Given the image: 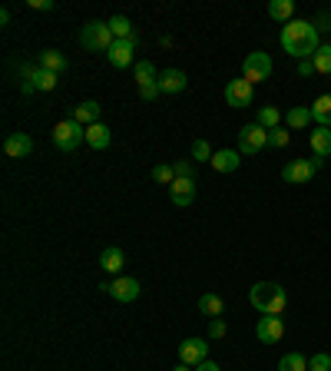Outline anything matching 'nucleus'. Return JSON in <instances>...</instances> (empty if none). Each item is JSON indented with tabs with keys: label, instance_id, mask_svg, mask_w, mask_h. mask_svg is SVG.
I'll return each mask as SVG.
<instances>
[{
	"label": "nucleus",
	"instance_id": "nucleus-1",
	"mask_svg": "<svg viewBox=\"0 0 331 371\" xmlns=\"http://www.w3.org/2000/svg\"><path fill=\"white\" fill-rule=\"evenodd\" d=\"M279 43L285 47L288 57H295V60H315V53L321 50L318 27L311 24V20H298V17H295L292 24L281 27Z\"/></svg>",
	"mask_w": 331,
	"mask_h": 371
},
{
	"label": "nucleus",
	"instance_id": "nucleus-2",
	"mask_svg": "<svg viewBox=\"0 0 331 371\" xmlns=\"http://www.w3.org/2000/svg\"><path fill=\"white\" fill-rule=\"evenodd\" d=\"M249 302H252L255 312H262V315H281L285 305H288V295L281 285L275 282H255L252 289H249Z\"/></svg>",
	"mask_w": 331,
	"mask_h": 371
},
{
	"label": "nucleus",
	"instance_id": "nucleus-3",
	"mask_svg": "<svg viewBox=\"0 0 331 371\" xmlns=\"http://www.w3.org/2000/svg\"><path fill=\"white\" fill-rule=\"evenodd\" d=\"M113 40L116 37L106 20H89V24H83V30H80V47L89 53H110Z\"/></svg>",
	"mask_w": 331,
	"mask_h": 371
},
{
	"label": "nucleus",
	"instance_id": "nucleus-4",
	"mask_svg": "<svg viewBox=\"0 0 331 371\" xmlns=\"http://www.w3.org/2000/svg\"><path fill=\"white\" fill-rule=\"evenodd\" d=\"M83 143H87V126H80L73 116H66V119H60V123L53 126V146H57L60 153H73Z\"/></svg>",
	"mask_w": 331,
	"mask_h": 371
},
{
	"label": "nucleus",
	"instance_id": "nucleus-5",
	"mask_svg": "<svg viewBox=\"0 0 331 371\" xmlns=\"http://www.w3.org/2000/svg\"><path fill=\"white\" fill-rule=\"evenodd\" d=\"M268 77H272V57H268V53L255 50L242 60V80H249L252 87L262 83V80H268Z\"/></svg>",
	"mask_w": 331,
	"mask_h": 371
},
{
	"label": "nucleus",
	"instance_id": "nucleus-6",
	"mask_svg": "<svg viewBox=\"0 0 331 371\" xmlns=\"http://www.w3.org/2000/svg\"><path fill=\"white\" fill-rule=\"evenodd\" d=\"M268 146V129H262L258 123L239 129V153L242 156H258Z\"/></svg>",
	"mask_w": 331,
	"mask_h": 371
},
{
	"label": "nucleus",
	"instance_id": "nucleus-7",
	"mask_svg": "<svg viewBox=\"0 0 331 371\" xmlns=\"http://www.w3.org/2000/svg\"><path fill=\"white\" fill-rule=\"evenodd\" d=\"M321 159H292L288 166L281 169V180L288 186H302V182H311V176L318 173Z\"/></svg>",
	"mask_w": 331,
	"mask_h": 371
},
{
	"label": "nucleus",
	"instance_id": "nucleus-8",
	"mask_svg": "<svg viewBox=\"0 0 331 371\" xmlns=\"http://www.w3.org/2000/svg\"><path fill=\"white\" fill-rule=\"evenodd\" d=\"M226 103H229L232 110H245V106H252L255 103V87L249 80H229V87H226Z\"/></svg>",
	"mask_w": 331,
	"mask_h": 371
},
{
	"label": "nucleus",
	"instance_id": "nucleus-9",
	"mask_svg": "<svg viewBox=\"0 0 331 371\" xmlns=\"http://www.w3.org/2000/svg\"><path fill=\"white\" fill-rule=\"evenodd\" d=\"M106 60H110L116 70L136 66V37H129V40H113V47H110V53H106Z\"/></svg>",
	"mask_w": 331,
	"mask_h": 371
},
{
	"label": "nucleus",
	"instance_id": "nucleus-10",
	"mask_svg": "<svg viewBox=\"0 0 331 371\" xmlns=\"http://www.w3.org/2000/svg\"><path fill=\"white\" fill-rule=\"evenodd\" d=\"M103 292H110L116 298V302H136L140 298V282L136 279H129V275H119V279H113V282H106L103 285Z\"/></svg>",
	"mask_w": 331,
	"mask_h": 371
},
{
	"label": "nucleus",
	"instance_id": "nucleus-11",
	"mask_svg": "<svg viewBox=\"0 0 331 371\" xmlns=\"http://www.w3.org/2000/svg\"><path fill=\"white\" fill-rule=\"evenodd\" d=\"M255 335H258L262 345H275V342L285 338V321H281L279 315H262L258 325H255Z\"/></svg>",
	"mask_w": 331,
	"mask_h": 371
},
{
	"label": "nucleus",
	"instance_id": "nucleus-12",
	"mask_svg": "<svg viewBox=\"0 0 331 371\" xmlns=\"http://www.w3.org/2000/svg\"><path fill=\"white\" fill-rule=\"evenodd\" d=\"M205 358H209V345H205V338H186V342L179 345V361H182V365L196 368V365H203Z\"/></svg>",
	"mask_w": 331,
	"mask_h": 371
},
{
	"label": "nucleus",
	"instance_id": "nucleus-13",
	"mask_svg": "<svg viewBox=\"0 0 331 371\" xmlns=\"http://www.w3.org/2000/svg\"><path fill=\"white\" fill-rule=\"evenodd\" d=\"M169 199H172V205H179V209H186V205L196 203V180H179L169 186Z\"/></svg>",
	"mask_w": 331,
	"mask_h": 371
},
{
	"label": "nucleus",
	"instance_id": "nucleus-14",
	"mask_svg": "<svg viewBox=\"0 0 331 371\" xmlns=\"http://www.w3.org/2000/svg\"><path fill=\"white\" fill-rule=\"evenodd\" d=\"M3 153L10 156V159H24V156L34 153V140L27 133H10L7 143H3Z\"/></svg>",
	"mask_w": 331,
	"mask_h": 371
},
{
	"label": "nucleus",
	"instance_id": "nucleus-15",
	"mask_svg": "<svg viewBox=\"0 0 331 371\" xmlns=\"http://www.w3.org/2000/svg\"><path fill=\"white\" fill-rule=\"evenodd\" d=\"M209 166L216 169V173H235V169L242 166V153L239 150H219Z\"/></svg>",
	"mask_w": 331,
	"mask_h": 371
},
{
	"label": "nucleus",
	"instance_id": "nucleus-16",
	"mask_svg": "<svg viewBox=\"0 0 331 371\" xmlns=\"http://www.w3.org/2000/svg\"><path fill=\"white\" fill-rule=\"evenodd\" d=\"M126 265V252L119 249V245H110V249H103L100 256V269L110 272V275H119V269Z\"/></svg>",
	"mask_w": 331,
	"mask_h": 371
},
{
	"label": "nucleus",
	"instance_id": "nucleus-17",
	"mask_svg": "<svg viewBox=\"0 0 331 371\" xmlns=\"http://www.w3.org/2000/svg\"><path fill=\"white\" fill-rule=\"evenodd\" d=\"M100 113H103V106L96 100H83L73 110V119H77L80 126H93V123H100Z\"/></svg>",
	"mask_w": 331,
	"mask_h": 371
},
{
	"label": "nucleus",
	"instance_id": "nucleus-18",
	"mask_svg": "<svg viewBox=\"0 0 331 371\" xmlns=\"http://www.w3.org/2000/svg\"><path fill=\"white\" fill-rule=\"evenodd\" d=\"M186 87H189V80H186L182 70H166V73H159V90L163 93H182Z\"/></svg>",
	"mask_w": 331,
	"mask_h": 371
},
{
	"label": "nucleus",
	"instance_id": "nucleus-19",
	"mask_svg": "<svg viewBox=\"0 0 331 371\" xmlns=\"http://www.w3.org/2000/svg\"><path fill=\"white\" fill-rule=\"evenodd\" d=\"M311 153L318 156V159H328L331 156V129L328 126L311 129Z\"/></svg>",
	"mask_w": 331,
	"mask_h": 371
},
{
	"label": "nucleus",
	"instance_id": "nucleus-20",
	"mask_svg": "<svg viewBox=\"0 0 331 371\" xmlns=\"http://www.w3.org/2000/svg\"><path fill=\"white\" fill-rule=\"evenodd\" d=\"M268 17H272V20H279L281 27L292 24V20H295V3H292V0H272V3H268Z\"/></svg>",
	"mask_w": 331,
	"mask_h": 371
},
{
	"label": "nucleus",
	"instance_id": "nucleus-21",
	"mask_svg": "<svg viewBox=\"0 0 331 371\" xmlns=\"http://www.w3.org/2000/svg\"><path fill=\"white\" fill-rule=\"evenodd\" d=\"M311 119H315L318 126L331 129V93H321L318 100L311 103Z\"/></svg>",
	"mask_w": 331,
	"mask_h": 371
},
{
	"label": "nucleus",
	"instance_id": "nucleus-22",
	"mask_svg": "<svg viewBox=\"0 0 331 371\" xmlns=\"http://www.w3.org/2000/svg\"><path fill=\"white\" fill-rule=\"evenodd\" d=\"M110 140H113L110 126H103V123L87 126V146H93V150H106V146H110Z\"/></svg>",
	"mask_w": 331,
	"mask_h": 371
},
{
	"label": "nucleus",
	"instance_id": "nucleus-23",
	"mask_svg": "<svg viewBox=\"0 0 331 371\" xmlns=\"http://www.w3.org/2000/svg\"><path fill=\"white\" fill-rule=\"evenodd\" d=\"M133 80H136L140 87H149V83H159V73H156L153 60H136V66H133Z\"/></svg>",
	"mask_w": 331,
	"mask_h": 371
},
{
	"label": "nucleus",
	"instance_id": "nucleus-24",
	"mask_svg": "<svg viewBox=\"0 0 331 371\" xmlns=\"http://www.w3.org/2000/svg\"><path fill=\"white\" fill-rule=\"evenodd\" d=\"M37 66H43V70H50V73L60 77V73L66 70V57L60 50H43L40 53V60H37Z\"/></svg>",
	"mask_w": 331,
	"mask_h": 371
},
{
	"label": "nucleus",
	"instance_id": "nucleus-25",
	"mask_svg": "<svg viewBox=\"0 0 331 371\" xmlns=\"http://www.w3.org/2000/svg\"><path fill=\"white\" fill-rule=\"evenodd\" d=\"M285 123H288V129H308L311 126V106H292L285 113Z\"/></svg>",
	"mask_w": 331,
	"mask_h": 371
},
{
	"label": "nucleus",
	"instance_id": "nucleus-26",
	"mask_svg": "<svg viewBox=\"0 0 331 371\" xmlns=\"http://www.w3.org/2000/svg\"><path fill=\"white\" fill-rule=\"evenodd\" d=\"M222 308H226V302H222V295H216V292H205L203 298H199V312L209 315V319H219Z\"/></svg>",
	"mask_w": 331,
	"mask_h": 371
},
{
	"label": "nucleus",
	"instance_id": "nucleus-27",
	"mask_svg": "<svg viewBox=\"0 0 331 371\" xmlns=\"http://www.w3.org/2000/svg\"><path fill=\"white\" fill-rule=\"evenodd\" d=\"M57 73H50V70H43V66H37L34 70V87H37L40 93H50V90H57Z\"/></svg>",
	"mask_w": 331,
	"mask_h": 371
},
{
	"label": "nucleus",
	"instance_id": "nucleus-28",
	"mask_svg": "<svg viewBox=\"0 0 331 371\" xmlns=\"http://www.w3.org/2000/svg\"><path fill=\"white\" fill-rule=\"evenodd\" d=\"M262 129H275V126H281V110L279 106H262L258 110V119H255Z\"/></svg>",
	"mask_w": 331,
	"mask_h": 371
},
{
	"label": "nucleus",
	"instance_id": "nucleus-29",
	"mask_svg": "<svg viewBox=\"0 0 331 371\" xmlns=\"http://www.w3.org/2000/svg\"><path fill=\"white\" fill-rule=\"evenodd\" d=\"M106 24H110V30H113L116 40H129V37H133V24H129V17H123V13L110 17Z\"/></svg>",
	"mask_w": 331,
	"mask_h": 371
},
{
	"label": "nucleus",
	"instance_id": "nucleus-30",
	"mask_svg": "<svg viewBox=\"0 0 331 371\" xmlns=\"http://www.w3.org/2000/svg\"><path fill=\"white\" fill-rule=\"evenodd\" d=\"M279 371H308V358L298 355V351H288V355L279 361Z\"/></svg>",
	"mask_w": 331,
	"mask_h": 371
},
{
	"label": "nucleus",
	"instance_id": "nucleus-31",
	"mask_svg": "<svg viewBox=\"0 0 331 371\" xmlns=\"http://www.w3.org/2000/svg\"><path fill=\"white\" fill-rule=\"evenodd\" d=\"M153 180L159 182V186H172V182H176V169H172V163H159V166H153Z\"/></svg>",
	"mask_w": 331,
	"mask_h": 371
},
{
	"label": "nucleus",
	"instance_id": "nucleus-32",
	"mask_svg": "<svg viewBox=\"0 0 331 371\" xmlns=\"http://www.w3.org/2000/svg\"><path fill=\"white\" fill-rule=\"evenodd\" d=\"M292 143V133L285 126H275V129H268V146H275V150H285Z\"/></svg>",
	"mask_w": 331,
	"mask_h": 371
},
{
	"label": "nucleus",
	"instance_id": "nucleus-33",
	"mask_svg": "<svg viewBox=\"0 0 331 371\" xmlns=\"http://www.w3.org/2000/svg\"><path fill=\"white\" fill-rule=\"evenodd\" d=\"M212 146H209V143L205 140H196L192 143V163H212Z\"/></svg>",
	"mask_w": 331,
	"mask_h": 371
},
{
	"label": "nucleus",
	"instance_id": "nucleus-34",
	"mask_svg": "<svg viewBox=\"0 0 331 371\" xmlns=\"http://www.w3.org/2000/svg\"><path fill=\"white\" fill-rule=\"evenodd\" d=\"M315 73H331V43H321V50L315 53Z\"/></svg>",
	"mask_w": 331,
	"mask_h": 371
},
{
	"label": "nucleus",
	"instance_id": "nucleus-35",
	"mask_svg": "<svg viewBox=\"0 0 331 371\" xmlns=\"http://www.w3.org/2000/svg\"><path fill=\"white\" fill-rule=\"evenodd\" d=\"M172 169H176L179 180H196V166H192L189 159H176V163H172Z\"/></svg>",
	"mask_w": 331,
	"mask_h": 371
},
{
	"label": "nucleus",
	"instance_id": "nucleus-36",
	"mask_svg": "<svg viewBox=\"0 0 331 371\" xmlns=\"http://www.w3.org/2000/svg\"><path fill=\"white\" fill-rule=\"evenodd\" d=\"M308 371H331V355H311V361H308Z\"/></svg>",
	"mask_w": 331,
	"mask_h": 371
},
{
	"label": "nucleus",
	"instance_id": "nucleus-37",
	"mask_svg": "<svg viewBox=\"0 0 331 371\" xmlns=\"http://www.w3.org/2000/svg\"><path fill=\"white\" fill-rule=\"evenodd\" d=\"M209 338H226V321H222V319L209 321Z\"/></svg>",
	"mask_w": 331,
	"mask_h": 371
},
{
	"label": "nucleus",
	"instance_id": "nucleus-38",
	"mask_svg": "<svg viewBox=\"0 0 331 371\" xmlns=\"http://www.w3.org/2000/svg\"><path fill=\"white\" fill-rule=\"evenodd\" d=\"M159 93H163V90H159V83H149V87H140V96H142V100H156Z\"/></svg>",
	"mask_w": 331,
	"mask_h": 371
},
{
	"label": "nucleus",
	"instance_id": "nucleus-39",
	"mask_svg": "<svg viewBox=\"0 0 331 371\" xmlns=\"http://www.w3.org/2000/svg\"><path fill=\"white\" fill-rule=\"evenodd\" d=\"M298 73H302V77H311V73H315V60H298Z\"/></svg>",
	"mask_w": 331,
	"mask_h": 371
},
{
	"label": "nucleus",
	"instance_id": "nucleus-40",
	"mask_svg": "<svg viewBox=\"0 0 331 371\" xmlns=\"http://www.w3.org/2000/svg\"><path fill=\"white\" fill-rule=\"evenodd\" d=\"M34 10H53V0H30Z\"/></svg>",
	"mask_w": 331,
	"mask_h": 371
},
{
	"label": "nucleus",
	"instance_id": "nucleus-41",
	"mask_svg": "<svg viewBox=\"0 0 331 371\" xmlns=\"http://www.w3.org/2000/svg\"><path fill=\"white\" fill-rule=\"evenodd\" d=\"M196 371H222V368H219L216 361H209V358H205L203 365H196Z\"/></svg>",
	"mask_w": 331,
	"mask_h": 371
},
{
	"label": "nucleus",
	"instance_id": "nucleus-42",
	"mask_svg": "<svg viewBox=\"0 0 331 371\" xmlns=\"http://www.w3.org/2000/svg\"><path fill=\"white\" fill-rule=\"evenodd\" d=\"M172 371H196V368H189V365H182V361H179V365H176Z\"/></svg>",
	"mask_w": 331,
	"mask_h": 371
}]
</instances>
